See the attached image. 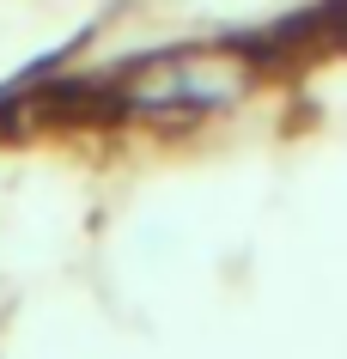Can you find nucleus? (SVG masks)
<instances>
[{
    "label": "nucleus",
    "mask_w": 347,
    "mask_h": 359,
    "mask_svg": "<svg viewBox=\"0 0 347 359\" xmlns=\"http://www.w3.org/2000/svg\"><path fill=\"white\" fill-rule=\"evenodd\" d=\"M244 79L250 67L238 49H171L128 74V97L147 110H207V104L238 97Z\"/></svg>",
    "instance_id": "nucleus-1"
}]
</instances>
